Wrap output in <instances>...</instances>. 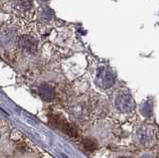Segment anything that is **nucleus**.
<instances>
[{
    "mask_svg": "<svg viewBox=\"0 0 159 158\" xmlns=\"http://www.w3.org/2000/svg\"><path fill=\"white\" fill-rule=\"evenodd\" d=\"M50 122L52 123L57 129L61 130L62 132L66 133L67 135L71 137H77L79 133L73 124H71L66 118L62 116L61 115H50Z\"/></svg>",
    "mask_w": 159,
    "mask_h": 158,
    "instance_id": "nucleus-1",
    "label": "nucleus"
},
{
    "mask_svg": "<svg viewBox=\"0 0 159 158\" xmlns=\"http://www.w3.org/2000/svg\"><path fill=\"white\" fill-rule=\"evenodd\" d=\"M12 9L20 16H31L34 5L32 0H12Z\"/></svg>",
    "mask_w": 159,
    "mask_h": 158,
    "instance_id": "nucleus-2",
    "label": "nucleus"
},
{
    "mask_svg": "<svg viewBox=\"0 0 159 158\" xmlns=\"http://www.w3.org/2000/svg\"><path fill=\"white\" fill-rule=\"evenodd\" d=\"M84 145L86 146L87 150H89V151H93L97 148V144L94 142H92V140H84Z\"/></svg>",
    "mask_w": 159,
    "mask_h": 158,
    "instance_id": "nucleus-3",
    "label": "nucleus"
},
{
    "mask_svg": "<svg viewBox=\"0 0 159 158\" xmlns=\"http://www.w3.org/2000/svg\"><path fill=\"white\" fill-rule=\"evenodd\" d=\"M121 158H126V157H121Z\"/></svg>",
    "mask_w": 159,
    "mask_h": 158,
    "instance_id": "nucleus-4",
    "label": "nucleus"
}]
</instances>
